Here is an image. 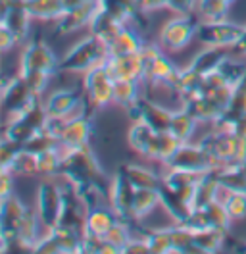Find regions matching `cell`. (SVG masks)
I'll return each instance as SVG.
<instances>
[{"label": "cell", "instance_id": "obj_50", "mask_svg": "<svg viewBox=\"0 0 246 254\" xmlns=\"http://www.w3.org/2000/svg\"><path fill=\"white\" fill-rule=\"evenodd\" d=\"M106 239L112 243V245H116V247L120 249V253L123 254L125 245H127V243L133 239V235H131V229H129V222H123V220H120V222L112 227V231L106 235Z\"/></svg>", "mask_w": 246, "mask_h": 254}, {"label": "cell", "instance_id": "obj_60", "mask_svg": "<svg viewBox=\"0 0 246 254\" xmlns=\"http://www.w3.org/2000/svg\"><path fill=\"white\" fill-rule=\"evenodd\" d=\"M17 2H23V0H0V4H2V12H6L10 6H14Z\"/></svg>", "mask_w": 246, "mask_h": 254}, {"label": "cell", "instance_id": "obj_54", "mask_svg": "<svg viewBox=\"0 0 246 254\" xmlns=\"http://www.w3.org/2000/svg\"><path fill=\"white\" fill-rule=\"evenodd\" d=\"M17 43H19V39L15 37V33L6 23H0V48H2V52L12 50Z\"/></svg>", "mask_w": 246, "mask_h": 254}, {"label": "cell", "instance_id": "obj_55", "mask_svg": "<svg viewBox=\"0 0 246 254\" xmlns=\"http://www.w3.org/2000/svg\"><path fill=\"white\" fill-rule=\"evenodd\" d=\"M198 0H168V10L173 14H192Z\"/></svg>", "mask_w": 246, "mask_h": 254}, {"label": "cell", "instance_id": "obj_38", "mask_svg": "<svg viewBox=\"0 0 246 254\" xmlns=\"http://www.w3.org/2000/svg\"><path fill=\"white\" fill-rule=\"evenodd\" d=\"M98 4L104 12L118 17L123 23L133 21L142 12L138 6V0H98Z\"/></svg>", "mask_w": 246, "mask_h": 254}, {"label": "cell", "instance_id": "obj_3", "mask_svg": "<svg viewBox=\"0 0 246 254\" xmlns=\"http://www.w3.org/2000/svg\"><path fill=\"white\" fill-rule=\"evenodd\" d=\"M142 58H144V79L150 87H164L173 91L181 67H177L173 60H169L164 54V48L160 45H144L142 47Z\"/></svg>", "mask_w": 246, "mask_h": 254}, {"label": "cell", "instance_id": "obj_34", "mask_svg": "<svg viewBox=\"0 0 246 254\" xmlns=\"http://www.w3.org/2000/svg\"><path fill=\"white\" fill-rule=\"evenodd\" d=\"M37 133H39V129H35L25 118L14 116V118L8 120V124H6V127H4L2 137L8 139V141H12V143L19 144V146H25Z\"/></svg>", "mask_w": 246, "mask_h": 254}, {"label": "cell", "instance_id": "obj_57", "mask_svg": "<svg viewBox=\"0 0 246 254\" xmlns=\"http://www.w3.org/2000/svg\"><path fill=\"white\" fill-rule=\"evenodd\" d=\"M15 175L8 170H2V177H0V200L12 196V185H14Z\"/></svg>", "mask_w": 246, "mask_h": 254}, {"label": "cell", "instance_id": "obj_46", "mask_svg": "<svg viewBox=\"0 0 246 254\" xmlns=\"http://www.w3.org/2000/svg\"><path fill=\"white\" fill-rule=\"evenodd\" d=\"M10 172L14 175H23V177L39 175V172H37V154L23 146V148L17 152L14 164H12V168H10Z\"/></svg>", "mask_w": 246, "mask_h": 254}, {"label": "cell", "instance_id": "obj_23", "mask_svg": "<svg viewBox=\"0 0 246 254\" xmlns=\"http://www.w3.org/2000/svg\"><path fill=\"white\" fill-rule=\"evenodd\" d=\"M221 185H219V179H217V172L210 170L206 174H202L196 190H194V198H192V208H204L208 206L210 202H214L217 198H221ZM190 208V210H192Z\"/></svg>", "mask_w": 246, "mask_h": 254}, {"label": "cell", "instance_id": "obj_18", "mask_svg": "<svg viewBox=\"0 0 246 254\" xmlns=\"http://www.w3.org/2000/svg\"><path fill=\"white\" fill-rule=\"evenodd\" d=\"M92 135V120L87 112H79L67 120V126L60 137V144L63 150L89 146Z\"/></svg>", "mask_w": 246, "mask_h": 254}, {"label": "cell", "instance_id": "obj_43", "mask_svg": "<svg viewBox=\"0 0 246 254\" xmlns=\"http://www.w3.org/2000/svg\"><path fill=\"white\" fill-rule=\"evenodd\" d=\"M142 237L148 243L150 254H173V241H171V229L169 227L148 229Z\"/></svg>", "mask_w": 246, "mask_h": 254}, {"label": "cell", "instance_id": "obj_4", "mask_svg": "<svg viewBox=\"0 0 246 254\" xmlns=\"http://www.w3.org/2000/svg\"><path fill=\"white\" fill-rule=\"evenodd\" d=\"M114 75L108 65V58L104 62L92 65L85 73L83 89H85V100L89 108H106L108 104L114 102Z\"/></svg>", "mask_w": 246, "mask_h": 254}, {"label": "cell", "instance_id": "obj_8", "mask_svg": "<svg viewBox=\"0 0 246 254\" xmlns=\"http://www.w3.org/2000/svg\"><path fill=\"white\" fill-rule=\"evenodd\" d=\"M27 208L29 206H25L15 194L0 202V251L2 253H8L12 245H17V231Z\"/></svg>", "mask_w": 246, "mask_h": 254}, {"label": "cell", "instance_id": "obj_7", "mask_svg": "<svg viewBox=\"0 0 246 254\" xmlns=\"http://www.w3.org/2000/svg\"><path fill=\"white\" fill-rule=\"evenodd\" d=\"M81 235L67 227H50L45 229L43 237L33 247L31 253L37 254H77L81 253Z\"/></svg>", "mask_w": 246, "mask_h": 254}, {"label": "cell", "instance_id": "obj_22", "mask_svg": "<svg viewBox=\"0 0 246 254\" xmlns=\"http://www.w3.org/2000/svg\"><path fill=\"white\" fill-rule=\"evenodd\" d=\"M246 116V75L239 81L233 89V96L227 106V110L223 112V116L214 124V127H223V129H233V126Z\"/></svg>", "mask_w": 246, "mask_h": 254}, {"label": "cell", "instance_id": "obj_12", "mask_svg": "<svg viewBox=\"0 0 246 254\" xmlns=\"http://www.w3.org/2000/svg\"><path fill=\"white\" fill-rule=\"evenodd\" d=\"M135 185L129 181V177L125 175L122 168H118V172L112 175V183H110V194H108V202L110 206L116 210V214L122 218L123 222H133V198H135Z\"/></svg>", "mask_w": 246, "mask_h": 254}, {"label": "cell", "instance_id": "obj_39", "mask_svg": "<svg viewBox=\"0 0 246 254\" xmlns=\"http://www.w3.org/2000/svg\"><path fill=\"white\" fill-rule=\"evenodd\" d=\"M160 204V189H137L133 198V222L144 220Z\"/></svg>", "mask_w": 246, "mask_h": 254}, {"label": "cell", "instance_id": "obj_59", "mask_svg": "<svg viewBox=\"0 0 246 254\" xmlns=\"http://www.w3.org/2000/svg\"><path fill=\"white\" fill-rule=\"evenodd\" d=\"M85 2H91V0H63V6H65V8H73V6L85 4Z\"/></svg>", "mask_w": 246, "mask_h": 254}, {"label": "cell", "instance_id": "obj_10", "mask_svg": "<svg viewBox=\"0 0 246 254\" xmlns=\"http://www.w3.org/2000/svg\"><path fill=\"white\" fill-rule=\"evenodd\" d=\"M63 208V190L52 179H43L37 189V212L43 220V227L50 229L60 223Z\"/></svg>", "mask_w": 246, "mask_h": 254}, {"label": "cell", "instance_id": "obj_1", "mask_svg": "<svg viewBox=\"0 0 246 254\" xmlns=\"http://www.w3.org/2000/svg\"><path fill=\"white\" fill-rule=\"evenodd\" d=\"M60 175L71 185H75L77 190L85 196L87 202L91 200V196H106L108 198V194H110L112 177L106 175L104 168L100 166L98 158L94 156V152L89 146L63 150ZM89 206H91V202H89Z\"/></svg>", "mask_w": 246, "mask_h": 254}, {"label": "cell", "instance_id": "obj_2", "mask_svg": "<svg viewBox=\"0 0 246 254\" xmlns=\"http://www.w3.org/2000/svg\"><path fill=\"white\" fill-rule=\"evenodd\" d=\"M108 58V47L98 37L89 35L81 39L65 52L60 60V71L65 73H87L92 65L104 62Z\"/></svg>", "mask_w": 246, "mask_h": 254}, {"label": "cell", "instance_id": "obj_61", "mask_svg": "<svg viewBox=\"0 0 246 254\" xmlns=\"http://www.w3.org/2000/svg\"><path fill=\"white\" fill-rule=\"evenodd\" d=\"M227 2H229V4H233V2H235V0H227Z\"/></svg>", "mask_w": 246, "mask_h": 254}, {"label": "cell", "instance_id": "obj_42", "mask_svg": "<svg viewBox=\"0 0 246 254\" xmlns=\"http://www.w3.org/2000/svg\"><path fill=\"white\" fill-rule=\"evenodd\" d=\"M160 204L169 214V218H173L175 223H183L190 212V208L184 204L181 198H177L171 190H168L164 185L160 187Z\"/></svg>", "mask_w": 246, "mask_h": 254}, {"label": "cell", "instance_id": "obj_11", "mask_svg": "<svg viewBox=\"0 0 246 254\" xmlns=\"http://www.w3.org/2000/svg\"><path fill=\"white\" fill-rule=\"evenodd\" d=\"M35 102H39V96L27 87V83L23 81L19 73L4 79L2 83V110L6 112L8 118L21 114Z\"/></svg>", "mask_w": 246, "mask_h": 254}, {"label": "cell", "instance_id": "obj_28", "mask_svg": "<svg viewBox=\"0 0 246 254\" xmlns=\"http://www.w3.org/2000/svg\"><path fill=\"white\" fill-rule=\"evenodd\" d=\"M202 91H204V75L194 71L190 65L181 67V73H179V79H177L173 93L179 96L183 102H186V100L200 95Z\"/></svg>", "mask_w": 246, "mask_h": 254}, {"label": "cell", "instance_id": "obj_45", "mask_svg": "<svg viewBox=\"0 0 246 254\" xmlns=\"http://www.w3.org/2000/svg\"><path fill=\"white\" fill-rule=\"evenodd\" d=\"M221 200L229 212L231 220L239 222L246 218V192H237V190H223Z\"/></svg>", "mask_w": 246, "mask_h": 254}, {"label": "cell", "instance_id": "obj_25", "mask_svg": "<svg viewBox=\"0 0 246 254\" xmlns=\"http://www.w3.org/2000/svg\"><path fill=\"white\" fill-rule=\"evenodd\" d=\"M215 172L223 190L246 192V162H233L227 166L215 168Z\"/></svg>", "mask_w": 246, "mask_h": 254}, {"label": "cell", "instance_id": "obj_16", "mask_svg": "<svg viewBox=\"0 0 246 254\" xmlns=\"http://www.w3.org/2000/svg\"><path fill=\"white\" fill-rule=\"evenodd\" d=\"M98 10H100L98 0H91V2L73 6V8H65V12L56 21V33L67 35V33L79 31V29L91 25Z\"/></svg>", "mask_w": 246, "mask_h": 254}, {"label": "cell", "instance_id": "obj_58", "mask_svg": "<svg viewBox=\"0 0 246 254\" xmlns=\"http://www.w3.org/2000/svg\"><path fill=\"white\" fill-rule=\"evenodd\" d=\"M233 52H235V54H239V56H246V25L243 27V33H241V37H239L237 45L233 47Z\"/></svg>", "mask_w": 246, "mask_h": 254}, {"label": "cell", "instance_id": "obj_17", "mask_svg": "<svg viewBox=\"0 0 246 254\" xmlns=\"http://www.w3.org/2000/svg\"><path fill=\"white\" fill-rule=\"evenodd\" d=\"M200 177L202 174L168 168V172L162 175V185L168 190H171L177 198H181L188 208H192V198H194V190H196Z\"/></svg>", "mask_w": 246, "mask_h": 254}, {"label": "cell", "instance_id": "obj_35", "mask_svg": "<svg viewBox=\"0 0 246 254\" xmlns=\"http://www.w3.org/2000/svg\"><path fill=\"white\" fill-rule=\"evenodd\" d=\"M29 21H31V16L27 14L23 2H17L14 6H10L6 12H2V23H6L15 33V37L19 39V43L29 33Z\"/></svg>", "mask_w": 246, "mask_h": 254}, {"label": "cell", "instance_id": "obj_27", "mask_svg": "<svg viewBox=\"0 0 246 254\" xmlns=\"http://www.w3.org/2000/svg\"><path fill=\"white\" fill-rule=\"evenodd\" d=\"M31 19L39 21H58L65 12L63 0H23Z\"/></svg>", "mask_w": 246, "mask_h": 254}, {"label": "cell", "instance_id": "obj_49", "mask_svg": "<svg viewBox=\"0 0 246 254\" xmlns=\"http://www.w3.org/2000/svg\"><path fill=\"white\" fill-rule=\"evenodd\" d=\"M19 75L23 77V81L27 83V87H29L37 96H41L45 93L46 85H48V81L52 77L50 73L39 71V69H19Z\"/></svg>", "mask_w": 246, "mask_h": 254}, {"label": "cell", "instance_id": "obj_41", "mask_svg": "<svg viewBox=\"0 0 246 254\" xmlns=\"http://www.w3.org/2000/svg\"><path fill=\"white\" fill-rule=\"evenodd\" d=\"M171 229V241H173V254H198L196 243H194V233L184 227L183 223L169 225Z\"/></svg>", "mask_w": 246, "mask_h": 254}, {"label": "cell", "instance_id": "obj_15", "mask_svg": "<svg viewBox=\"0 0 246 254\" xmlns=\"http://www.w3.org/2000/svg\"><path fill=\"white\" fill-rule=\"evenodd\" d=\"M127 112L133 122H144L152 127L156 133L168 131L169 124H171V116H173V110H168L160 104H154L148 98H140L137 104L131 106Z\"/></svg>", "mask_w": 246, "mask_h": 254}, {"label": "cell", "instance_id": "obj_29", "mask_svg": "<svg viewBox=\"0 0 246 254\" xmlns=\"http://www.w3.org/2000/svg\"><path fill=\"white\" fill-rule=\"evenodd\" d=\"M129 181L135 185V189H160L162 187V175H158L154 170L140 166V164H123L120 166Z\"/></svg>", "mask_w": 246, "mask_h": 254}, {"label": "cell", "instance_id": "obj_9", "mask_svg": "<svg viewBox=\"0 0 246 254\" xmlns=\"http://www.w3.org/2000/svg\"><path fill=\"white\" fill-rule=\"evenodd\" d=\"M245 25L233 23L229 19L219 21H202L196 31V39L202 47L215 48H233L237 45Z\"/></svg>", "mask_w": 246, "mask_h": 254}, {"label": "cell", "instance_id": "obj_33", "mask_svg": "<svg viewBox=\"0 0 246 254\" xmlns=\"http://www.w3.org/2000/svg\"><path fill=\"white\" fill-rule=\"evenodd\" d=\"M62 158H63L62 144L39 152L37 154V172H39V177H43V179H54L56 175H60Z\"/></svg>", "mask_w": 246, "mask_h": 254}, {"label": "cell", "instance_id": "obj_52", "mask_svg": "<svg viewBox=\"0 0 246 254\" xmlns=\"http://www.w3.org/2000/svg\"><path fill=\"white\" fill-rule=\"evenodd\" d=\"M58 144H60V141L54 139V137H50L45 129H43V131H39V133L31 139L29 143L25 144V148H29L31 152L39 154V152H43V150H46V148H52V146H58Z\"/></svg>", "mask_w": 246, "mask_h": 254}, {"label": "cell", "instance_id": "obj_6", "mask_svg": "<svg viewBox=\"0 0 246 254\" xmlns=\"http://www.w3.org/2000/svg\"><path fill=\"white\" fill-rule=\"evenodd\" d=\"M200 146L214 160L215 168L233 164L239 158V139L233 129L214 127V131L200 141Z\"/></svg>", "mask_w": 246, "mask_h": 254}, {"label": "cell", "instance_id": "obj_13", "mask_svg": "<svg viewBox=\"0 0 246 254\" xmlns=\"http://www.w3.org/2000/svg\"><path fill=\"white\" fill-rule=\"evenodd\" d=\"M168 168L192 172V174H206V172L214 170L215 164L214 160L210 158V154L200 146V143H183L177 148V152L173 154V158L168 162Z\"/></svg>", "mask_w": 246, "mask_h": 254}, {"label": "cell", "instance_id": "obj_53", "mask_svg": "<svg viewBox=\"0 0 246 254\" xmlns=\"http://www.w3.org/2000/svg\"><path fill=\"white\" fill-rule=\"evenodd\" d=\"M67 120H69V118L48 116V118H46V124H45V131L50 135V137H54V139L60 141L62 133H63V129H65V126H67Z\"/></svg>", "mask_w": 246, "mask_h": 254}, {"label": "cell", "instance_id": "obj_30", "mask_svg": "<svg viewBox=\"0 0 246 254\" xmlns=\"http://www.w3.org/2000/svg\"><path fill=\"white\" fill-rule=\"evenodd\" d=\"M125 25H127V23L120 21L118 17H114L112 14H108V12H104V10L100 8V10L96 12V16H94V19H92V23L89 27H91V33L94 37H98L102 43L108 45L118 33L122 31Z\"/></svg>", "mask_w": 246, "mask_h": 254}, {"label": "cell", "instance_id": "obj_48", "mask_svg": "<svg viewBox=\"0 0 246 254\" xmlns=\"http://www.w3.org/2000/svg\"><path fill=\"white\" fill-rule=\"evenodd\" d=\"M181 144L183 143L175 135H171L169 131L158 133V158H156V162H162L164 166H168V162L173 158V154L177 152V148Z\"/></svg>", "mask_w": 246, "mask_h": 254}, {"label": "cell", "instance_id": "obj_32", "mask_svg": "<svg viewBox=\"0 0 246 254\" xmlns=\"http://www.w3.org/2000/svg\"><path fill=\"white\" fill-rule=\"evenodd\" d=\"M196 118L186 110V108H181V110H173V116H171V124H169V133L175 135L181 143H190L194 131H196Z\"/></svg>", "mask_w": 246, "mask_h": 254}, {"label": "cell", "instance_id": "obj_62", "mask_svg": "<svg viewBox=\"0 0 246 254\" xmlns=\"http://www.w3.org/2000/svg\"><path fill=\"white\" fill-rule=\"evenodd\" d=\"M140 2H142V0H138V6H140Z\"/></svg>", "mask_w": 246, "mask_h": 254}, {"label": "cell", "instance_id": "obj_40", "mask_svg": "<svg viewBox=\"0 0 246 254\" xmlns=\"http://www.w3.org/2000/svg\"><path fill=\"white\" fill-rule=\"evenodd\" d=\"M154 137H156V131L148 124H144V122H133V126H131L129 133H127L129 146L135 152H138L140 156L146 154V150H148V146H150Z\"/></svg>", "mask_w": 246, "mask_h": 254}, {"label": "cell", "instance_id": "obj_37", "mask_svg": "<svg viewBox=\"0 0 246 254\" xmlns=\"http://www.w3.org/2000/svg\"><path fill=\"white\" fill-rule=\"evenodd\" d=\"M138 79H116L114 81V104L129 110L140 100Z\"/></svg>", "mask_w": 246, "mask_h": 254}, {"label": "cell", "instance_id": "obj_56", "mask_svg": "<svg viewBox=\"0 0 246 254\" xmlns=\"http://www.w3.org/2000/svg\"><path fill=\"white\" fill-rule=\"evenodd\" d=\"M123 254H150L148 243L144 237H133L123 249Z\"/></svg>", "mask_w": 246, "mask_h": 254}, {"label": "cell", "instance_id": "obj_31", "mask_svg": "<svg viewBox=\"0 0 246 254\" xmlns=\"http://www.w3.org/2000/svg\"><path fill=\"white\" fill-rule=\"evenodd\" d=\"M229 48H215V47H206L204 50H200L198 54L188 62V65L198 71L202 75L210 73L212 69H215L221 62H225L229 58Z\"/></svg>", "mask_w": 246, "mask_h": 254}, {"label": "cell", "instance_id": "obj_26", "mask_svg": "<svg viewBox=\"0 0 246 254\" xmlns=\"http://www.w3.org/2000/svg\"><path fill=\"white\" fill-rule=\"evenodd\" d=\"M41 225H43V220H41L39 212L27 208V212L21 220V225H19V231H17V245L27 251H33V247L43 237Z\"/></svg>", "mask_w": 246, "mask_h": 254}, {"label": "cell", "instance_id": "obj_47", "mask_svg": "<svg viewBox=\"0 0 246 254\" xmlns=\"http://www.w3.org/2000/svg\"><path fill=\"white\" fill-rule=\"evenodd\" d=\"M204 210H206L208 222H210L212 227L229 231V225L233 220H231L229 212H227V208H225V204H223L221 198H217V200H214V202H210L208 206H204Z\"/></svg>", "mask_w": 246, "mask_h": 254}, {"label": "cell", "instance_id": "obj_44", "mask_svg": "<svg viewBox=\"0 0 246 254\" xmlns=\"http://www.w3.org/2000/svg\"><path fill=\"white\" fill-rule=\"evenodd\" d=\"M231 4L227 0H198L196 10L198 16L204 21H219V19H227Z\"/></svg>", "mask_w": 246, "mask_h": 254}, {"label": "cell", "instance_id": "obj_21", "mask_svg": "<svg viewBox=\"0 0 246 254\" xmlns=\"http://www.w3.org/2000/svg\"><path fill=\"white\" fill-rule=\"evenodd\" d=\"M114 79H144V58L142 52L127 54V56H112L108 58Z\"/></svg>", "mask_w": 246, "mask_h": 254}, {"label": "cell", "instance_id": "obj_14", "mask_svg": "<svg viewBox=\"0 0 246 254\" xmlns=\"http://www.w3.org/2000/svg\"><path fill=\"white\" fill-rule=\"evenodd\" d=\"M19 69H39L54 75L56 71H60V62L52 48L41 37H37L35 41H31V45L23 48L19 58Z\"/></svg>", "mask_w": 246, "mask_h": 254}, {"label": "cell", "instance_id": "obj_20", "mask_svg": "<svg viewBox=\"0 0 246 254\" xmlns=\"http://www.w3.org/2000/svg\"><path fill=\"white\" fill-rule=\"evenodd\" d=\"M120 220L122 218L116 214V210L112 206H91L87 212V218H85L83 233L106 239V235L112 231V227Z\"/></svg>", "mask_w": 246, "mask_h": 254}, {"label": "cell", "instance_id": "obj_24", "mask_svg": "<svg viewBox=\"0 0 246 254\" xmlns=\"http://www.w3.org/2000/svg\"><path fill=\"white\" fill-rule=\"evenodd\" d=\"M106 47H108V58H112V56H127V54L140 52L142 47H144V43L140 41L137 31H133V29H129L125 25L122 31L108 43Z\"/></svg>", "mask_w": 246, "mask_h": 254}, {"label": "cell", "instance_id": "obj_5", "mask_svg": "<svg viewBox=\"0 0 246 254\" xmlns=\"http://www.w3.org/2000/svg\"><path fill=\"white\" fill-rule=\"evenodd\" d=\"M200 19L192 14H175L169 21L164 23V27L160 29L158 41L160 47L168 52H179L183 50L198 31Z\"/></svg>", "mask_w": 246, "mask_h": 254}, {"label": "cell", "instance_id": "obj_51", "mask_svg": "<svg viewBox=\"0 0 246 254\" xmlns=\"http://www.w3.org/2000/svg\"><path fill=\"white\" fill-rule=\"evenodd\" d=\"M21 148H23V146H19V144H15L2 137V143H0V168L10 172L15 156H17V152H19Z\"/></svg>", "mask_w": 246, "mask_h": 254}, {"label": "cell", "instance_id": "obj_19", "mask_svg": "<svg viewBox=\"0 0 246 254\" xmlns=\"http://www.w3.org/2000/svg\"><path fill=\"white\" fill-rule=\"evenodd\" d=\"M83 102V95L79 89H56L46 98V114L58 118H71L77 114V108Z\"/></svg>", "mask_w": 246, "mask_h": 254}, {"label": "cell", "instance_id": "obj_36", "mask_svg": "<svg viewBox=\"0 0 246 254\" xmlns=\"http://www.w3.org/2000/svg\"><path fill=\"white\" fill-rule=\"evenodd\" d=\"M225 241H227V231L217 229V227H208V229L194 233V243H196L198 254L219 253L225 247Z\"/></svg>", "mask_w": 246, "mask_h": 254}]
</instances>
